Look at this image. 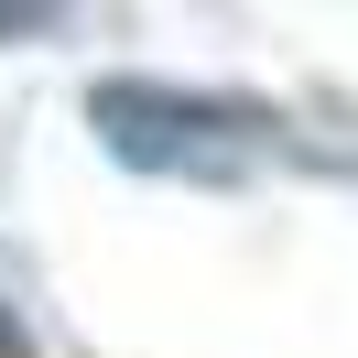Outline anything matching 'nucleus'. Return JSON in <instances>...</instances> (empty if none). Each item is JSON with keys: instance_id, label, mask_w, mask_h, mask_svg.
<instances>
[{"instance_id": "obj_1", "label": "nucleus", "mask_w": 358, "mask_h": 358, "mask_svg": "<svg viewBox=\"0 0 358 358\" xmlns=\"http://www.w3.org/2000/svg\"><path fill=\"white\" fill-rule=\"evenodd\" d=\"M98 141L141 174H196V185H228L250 152H261V109H228V98H185V87H141V76H109L87 98Z\"/></svg>"}, {"instance_id": "obj_2", "label": "nucleus", "mask_w": 358, "mask_h": 358, "mask_svg": "<svg viewBox=\"0 0 358 358\" xmlns=\"http://www.w3.org/2000/svg\"><path fill=\"white\" fill-rule=\"evenodd\" d=\"M0 358H22V326H11V315H0Z\"/></svg>"}, {"instance_id": "obj_3", "label": "nucleus", "mask_w": 358, "mask_h": 358, "mask_svg": "<svg viewBox=\"0 0 358 358\" xmlns=\"http://www.w3.org/2000/svg\"><path fill=\"white\" fill-rule=\"evenodd\" d=\"M33 22H44V11H0V33H33Z\"/></svg>"}]
</instances>
